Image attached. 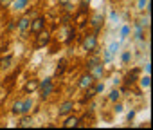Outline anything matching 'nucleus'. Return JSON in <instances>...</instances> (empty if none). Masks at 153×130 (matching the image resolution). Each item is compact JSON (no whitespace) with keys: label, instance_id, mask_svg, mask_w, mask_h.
<instances>
[{"label":"nucleus","instance_id":"9d476101","mask_svg":"<svg viewBox=\"0 0 153 130\" xmlns=\"http://www.w3.org/2000/svg\"><path fill=\"white\" fill-rule=\"evenodd\" d=\"M139 72H140V71H139V69H133V71H130V72H128V76H126V80H124V81H126V83H128V85H130V83H135V81H137V76H139Z\"/></svg>","mask_w":153,"mask_h":130},{"label":"nucleus","instance_id":"2eb2a0df","mask_svg":"<svg viewBox=\"0 0 153 130\" xmlns=\"http://www.w3.org/2000/svg\"><path fill=\"white\" fill-rule=\"evenodd\" d=\"M149 85H151V78H149V74L142 76V78H140V87H142V89H149Z\"/></svg>","mask_w":153,"mask_h":130},{"label":"nucleus","instance_id":"b1692460","mask_svg":"<svg viewBox=\"0 0 153 130\" xmlns=\"http://www.w3.org/2000/svg\"><path fill=\"white\" fill-rule=\"evenodd\" d=\"M103 90H105V83H97L96 89H94V94H101Z\"/></svg>","mask_w":153,"mask_h":130},{"label":"nucleus","instance_id":"f3484780","mask_svg":"<svg viewBox=\"0 0 153 130\" xmlns=\"http://www.w3.org/2000/svg\"><path fill=\"white\" fill-rule=\"evenodd\" d=\"M137 9H149V0H137Z\"/></svg>","mask_w":153,"mask_h":130},{"label":"nucleus","instance_id":"9b49d317","mask_svg":"<svg viewBox=\"0 0 153 130\" xmlns=\"http://www.w3.org/2000/svg\"><path fill=\"white\" fill-rule=\"evenodd\" d=\"M78 125H79V119H78V117H74V116L67 117V119H65V123H63V126H65V128H72V126H78Z\"/></svg>","mask_w":153,"mask_h":130},{"label":"nucleus","instance_id":"7c9ffc66","mask_svg":"<svg viewBox=\"0 0 153 130\" xmlns=\"http://www.w3.org/2000/svg\"><path fill=\"white\" fill-rule=\"evenodd\" d=\"M133 116H135V112H133V110H131V112H130V114H128V119H130V121H131V119H133Z\"/></svg>","mask_w":153,"mask_h":130},{"label":"nucleus","instance_id":"5701e85b","mask_svg":"<svg viewBox=\"0 0 153 130\" xmlns=\"http://www.w3.org/2000/svg\"><path fill=\"white\" fill-rule=\"evenodd\" d=\"M65 71V60H61L59 63H58V67H56V74H61Z\"/></svg>","mask_w":153,"mask_h":130},{"label":"nucleus","instance_id":"412c9836","mask_svg":"<svg viewBox=\"0 0 153 130\" xmlns=\"http://www.w3.org/2000/svg\"><path fill=\"white\" fill-rule=\"evenodd\" d=\"M22 103H24V101H15V105H13V114H22Z\"/></svg>","mask_w":153,"mask_h":130},{"label":"nucleus","instance_id":"393cba45","mask_svg":"<svg viewBox=\"0 0 153 130\" xmlns=\"http://www.w3.org/2000/svg\"><path fill=\"white\" fill-rule=\"evenodd\" d=\"M11 60H13V58H11V56H7V58H4L2 61H0V65H2V67H9V63H11Z\"/></svg>","mask_w":153,"mask_h":130},{"label":"nucleus","instance_id":"ddd939ff","mask_svg":"<svg viewBox=\"0 0 153 130\" xmlns=\"http://www.w3.org/2000/svg\"><path fill=\"white\" fill-rule=\"evenodd\" d=\"M31 108H33V99H31V98L24 99V103H22V114H27Z\"/></svg>","mask_w":153,"mask_h":130},{"label":"nucleus","instance_id":"7ed1b4c3","mask_svg":"<svg viewBox=\"0 0 153 130\" xmlns=\"http://www.w3.org/2000/svg\"><path fill=\"white\" fill-rule=\"evenodd\" d=\"M96 45H97V36H96V34H88V36L85 38V42H83V49H85L87 52H92V51L96 49Z\"/></svg>","mask_w":153,"mask_h":130},{"label":"nucleus","instance_id":"473e14b6","mask_svg":"<svg viewBox=\"0 0 153 130\" xmlns=\"http://www.w3.org/2000/svg\"><path fill=\"white\" fill-rule=\"evenodd\" d=\"M0 69H2V65H0Z\"/></svg>","mask_w":153,"mask_h":130},{"label":"nucleus","instance_id":"c85d7f7f","mask_svg":"<svg viewBox=\"0 0 153 130\" xmlns=\"http://www.w3.org/2000/svg\"><path fill=\"white\" fill-rule=\"evenodd\" d=\"M110 60H112V54H110V52L106 51V52H105V63H108Z\"/></svg>","mask_w":153,"mask_h":130},{"label":"nucleus","instance_id":"39448f33","mask_svg":"<svg viewBox=\"0 0 153 130\" xmlns=\"http://www.w3.org/2000/svg\"><path fill=\"white\" fill-rule=\"evenodd\" d=\"M94 83H96V80H94V76H92L90 72L85 74V76H81V80H79V87H81V89H90Z\"/></svg>","mask_w":153,"mask_h":130},{"label":"nucleus","instance_id":"20e7f679","mask_svg":"<svg viewBox=\"0 0 153 130\" xmlns=\"http://www.w3.org/2000/svg\"><path fill=\"white\" fill-rule=\"evenodd\" d=\"M90 74L94 76V80L103 78V74H105V65L103 63H96L94 67H90Z\"/></svg>","mask_w":153,"mask_h":130},{"label":"nucleus","instance_id":"f03ea898","mask_svg":"<svg viewBox=\"0 0 153 130\" xmlns=\"http://www.w3.org/2000/svg\"><path fill=\"white\" fill-rule=\"evenodd\" d=\"M43 25H45V18H42V16H38V18H34V20H31V24H29V29H31V33H34V34H38L40 31H43Z\"/></svg>","mask_w":153,"mask_h":130},{"label":"nucleus","instance_id":"423d86ee","mask_svg":"<svg viewBox=\"0 0 153 130\" xmlns=\"http://www.w3.org/2000/svg\"><path fill=\"white\" fill-rule=\"evenodd\" d=\"M49 42H51V34H49L47 31H45V33L40 31V33H38V38H36V47H43V45H47Z\"/></svg>","mask_w":153,"mask_h":130},{"label":"nucleus","instance_id":"a211bd4d","mask_svg":"<svg viewBox=\"0 0 153 130\" xmlns=\"http://www.w3.org/2000/svg\"><path fill=\"white\" fill-rule=\"evenodd\" d=\"M108 52H110L112 56H114V54H117V52H119V43H117V42H112V43H110V47H108Z\"/></svg>","mask_w":153,"mask_h":130},{"label":"nucleus","instance_id":"f257e3e1","mask_svg":"<svg viewBox=\"0 0 153 130\" xmlns=\"http://www.w3.org/2000/svg\"><path fill=\"white\" fill-rule=\"evenodd\" d=\"M38 89H40V92H42V98H43V99H45V98H49V96L52 94V90H54L52 80H51V78H45L43 81H38Z\"/></svg>","mask_w":153,"mask_h":130},{"label":"nucleus","instance_id":"f8f14e48","mask_svg":"<svg viewBox=\"0 0 153 130\" xmlns=\"http://www.w3.org/2000/svg\"><path fill=\"white\" fill-rule=\"evenodd\" d=\"M27 4H29V0H15V2H13V9H16V11L25 9Z\"/></svg>","mask_w":153,"mask_h":130},{"label":"nucleus","instance_id":"bb28decb","mask_svg":"<svg viewBox=\"0 0 153 130\" xmlns=\"http://www.w3.org/2000/svg\"><path fill=\"white\" fill-rule=\"evenodd\" d=\"M130 58H131V54H130V52L126 51V52L123 54V61H124V63H128V61H130Z\"/></svg>","mask_w":153,"mask_h":130},{"label":"nucleus","instance_id":"6e6552de","mask_svg":"<svg viewBox=\"0 0 153 130\" xmlns=\"http://www.w3.org/2000/svg\"><path fill=\"white\" fill-rule=\"evenodd\" d=\"M36 89H38V81H36V80H29V81L25 83V87H24V90H25L27 94H33Z\"/></svg>","mask_w":153,"mask_h":130},{"label":"nucleus","instance_id":"1a4fd4ad","mask_svg":"<svg viewBox=\"0 0 153 130\" xmlns=\"http://www.w3.org/2000/svg\"><path fill=\"white\" fill-rule=\"evenodd\" d=\"M29 24H31V18H29V16H22V18L18 20V29H20V31H27V29H29Z\"/></svg>","mask_w":153,"mask_h":130},{"label":"nucleus","instance_id":"c756f323","mask_svg":"<svg viewBox=\"0 0 153 130\" xmlns=\"http://www.w3.org/2000/svg\"><path fill=\"white\" fill-rule=\"evenodd\" d=\"M74 34H76V33H74V31H70V33H68V36H67V42H72V38H74Z\"/></svg>","mask_w":153,"mask_h":130},{"label":"nucleus","instance_id":"dca6fc26","mask_svg":"<svg viewBox=\"0 0 153 130\" xmlns=\"http://www.w3.org/2000/svg\"><path fill=\"white\" fill-rule=\"evenodd\" d=\"M20 126H22V128H27V126H33V117H29V116H25V117H22V121H20Z\"/></svg>","mask_w":153,"mask_h":130},{"label":"nucleus","instance_id":"cd10ccee","mask_svg":"<svg viewBox=\"0 0 153 130\" xmlns=\"http://www.w3.org/2000/svg\"><path fill=\"white\" fill-rule=\"evenodd\" d=\"M123 110H124V107H123L121 103H115V112H117V114H121Z\"/></svg>","mask_w":153,"mask_h":130},{"label":"nucleus","instance_id":"a878e982","mask_svg":"<svg viewBox=\"0 0 153 130\" xmlns=\"http://www.w3.org/2000/svg\"><path fill=\"white\" fill-rule=\"evenodd\" d=\"M96 63H99V58H97V56H92V58H90V61H88V69H90V67H94Z\"/></svg>","mask_w":153,"mask_h":130},{"label":"nucleus","instance_id":"aec40b11","mask_svg":"<svg viewBox=\"0 0 153 130\" xmlns=\"http://www.w3.org/2000/svg\"><path fill=\"white\" fill-rule=\"evenodd\" d=\"M135 36L139 40H144V31H142V25H135Z\"/></svg>","mask_w":153,"mask_h":130},{"label":"nucleus","instance_id":"4468645a","mask_svg":"<svg viewBox=\"0 0 153 130\" xmlns=\"http://www.w3.org/2000/svg\"><path fill=\"white\" fill-rule=\"evenodd\" d=\"M101 24H103V15H99V13H97V15H94V16H92V25H94L96 29H99V27H101Z\"/></svg>","mask_w":153,"mask_h":130},{"label":"nucleus","instance_id":"2f4dec72","mask_svg":"<svg viewBox=\"0 0 153 130\" xmlns=\"http://www.w3.org/2000/svg\"><path fill=\"white\" fill-rule=\"evenodd\" d=\"M0 2H2V4H9V2H11V0H0Z\"/></svg>","mask_w":153,"mask_h":130},{"label":"nucleus","instance_id":"6ab92c4d","mask_svg":"<svg viewBox=\"0 0 153 130\" xmlns=\"http://www.w3.org/2000/svg\"><path fill=\"white\" fill-rule=\"evenodd\" d=\"M130 33H131V27H130V25H124V27L121 29V38H123V40H124V38H128V34H130Z\"/></svg>","mask_w":153,"mask_h":130},{"label":"nucleus","instance_id":"4be33fe9","mask_svg":"<svg viewBox=\"0 0 153 130\" xmlns=\"http://www.w3.org/2000/svg\"><path fill=\"white\" fill-rule=\"evenodd\" d=\"M119 98H121V92H119L117 89H114V90L110 92V99H112V101H117Z\"/></svg>","mask_w":153,"mask_h":130},{"label":"nucleus","instance_id":"0eeeda50","mask_svg":"<svg viewBox=\"0 0 153 130\" xmlns=\"http://www.w3.org/2000/svg\"><path fill=\"white\" fill-rule=\"evenodd\" d=\"M74 110V101H65V103H61L59 105V116H67V114H70Z\"/></svg>","mask_w":153,"mask_h":130}]
</instances>
